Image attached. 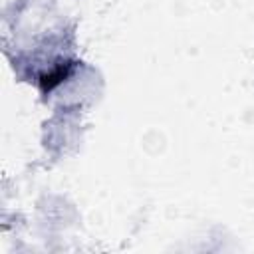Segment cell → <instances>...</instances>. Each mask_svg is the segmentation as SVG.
Listing matches in <instances>:
<instances>
[{
    "label": "cell",
    "mask_w": 254,
    "mask_h": 254,
    "mask_svg": "<svg viewBox=\"0 0 254 254\" xmlns=\"http://www.w3.org/2000/svg\"><path fill=\"white\" fill-rule=\"evenodd\" d=\"M67 75V71L64 69V67H58V69H54L52 73H48V75H44L42 77V83H44V89H52L56 83H60L64 77Z\"/></svg>",
    "instance_id": "cell-1"
}]
</instances>
